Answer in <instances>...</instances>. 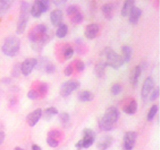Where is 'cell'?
<instances>
[{
    "label": "cell",
    "instance_id": "obj_1",
    "mask_svg": "<svg viewBox=\"0 0 160 150\" xmlns=\"http://www.w3.org/2000/svg\"><path fill=\"white\" fill-rule=\"evenodd\" d=\"M29 40L35 51H40L48 40L47 27L44 24L36 25L29 33Z\"/></svg>",
    "mask_w": 160,
    "mask_h": 150
},
{
    "label": "cell",
    "instance_id": "obj_2",
    "mask_svg": "<svg viewBox=\"0 0 160 150\" xmlns=\"http://www.w3.org/2000/svg\"><path fill=\"white\" fill-rule=\"evenodd\" d=\"M119 118V111L115 107H109L106 112L104 113L103 117L99 121V127L103 131H110L113 127V124Z\"/></svg>",
    "mask_w": 160,
    "mask_h": 150
},
{
    "label": "cell",
    "instance_id": "obj_3",
    "mask_svg": "<svg viewBox=\"0 0 160 150\" xmlns=\"http://www.w3.org/2000/svg\"><path fill=\"white\" fill-rule=\"evenodd\" d=\"M20 48V40L16 36H8L4 40L2 45V52L6 56H15Z\"/></svg>",
    "mask_w": 160,
    "mask_h": 150
},
{
    "label": "cell",
    "instance_id": "obj_4",
    "mask_svg": "<svg viewBox=\"0 0 160 150\" xmlns=\"http://www.w3.org/2000/svg\"><path fill=\"white\" fill-rule=\"evenodd\" d=\"M105 55V57H106V60H105V64H106V66H110L114 69H118L120 66H122L123 65V60L121 58L119 54H117L116 52H114L112 49L110 48H105L101 55Z\"/></svg>",
    "mask_w": 160,
    "mask_h": 150
},
{
    "label": "cell",
    "instance_id": "obj_5",
    "mask_svg": "<svg viewBox=\"0 0 160 150\" xmlns=\"http://www.w3.org/2000/svg\"><path fill=\"white\" fill-rule=\"evenodd\" d=\"M29 16V3L28 2H21V7H20V16L17 23L16 33L21 34L24 32L26 25L28 22Z\"/></svg>",
    "mask_w": 160,
    "mask_h": 150
},
{
    "label": "cell",
    "instance_id": "obj_6",
    "mask_svg": "<svg viewBox=\"0 0 160 150\" xmlns=\"http://www.w3.org/2000/svg\"><path fill=\"white\" fill-rule=\"evenodd\" d=\"M95 140V132L92 129L90 128H85L83 130V137L81 140L75 144V146L78 149H82V148H88L94 143Z\"/></svg>",
    "mask_w": 160,
    "mask_h": 150
},
{
    "label": "cell",
    "instance_id": "obj_7",
    "mask_svg": "<svg viewBox=\"0 0 160 150\" xmlns=\"http://www.w3.org/2000/svg\"><path fill=\"white\" fill-rule=\"evenodd\" d=\"M80 86V83L77 80H68V81H65L62 83V85L60 86V94L63 97L69 96L73 91H75L78 87Z\"/></svg>",
    "mask_w": 160,
    "mask_h": 150
},
{
    "label": "cell",
    "instance_id": "obj_8",
    "mask_svg": "<svg viewBox=\"0 0 160 150\" xmlns=\"http://www.w3.org/2000/svg\"><path fill=\"white\" fill-rule=\"evenodd\" d=\"M37 65V60L35 58H27L20 64V71L24 75L27 76L30 73L32 72V70L35 68V66Z\"/></svg>",
    "mask_w": 160,
    "mask_h": 150
},
{
    "label": "cell",
    "instance_id": "obj_9",
    "mask_svg": "<svg viewBox=\"0 0 160 150\" xmlns=\"http://www.w3.org/2000/svg\"><path fill=\"white\" fill-rule=\"evenodd\" d=\"M135 142H136V132L134 131H128L124 135V141L123 145L125 150H132Z\"/></svg>",
    "mask_w": 160,
    "mask_h": 150
},
{
    "label": "cell",
    "instance_id": "obj_10",
    "mask_svg": "<svg viewBox=\"0 0 160 150\" xmlns=\"http://www.w3.org/2000/svg\"><path fill=\"white\" fill-rule=\"evenodd\" d=\"M154 87V80L152 77H147L145 79V81L142 85V89H141V98L143 100H146L148 97V95L151 92V90Z\"/></svg>",
    "mask_w": 160,
    "mask_h": 150
},
{
    "label": "cell",
    "instance_id": "obj_11",
    "mask_svg": "<svg viewBox=\"0 0 160 150\" xmlns=\"http://www.w3.org/2000/svg\"><path fill=\"white\" fill-rule=\"evenodd\" d=\"M98 32H99V25L92 23L85 27L84 35H85V37L88 39H93L98 35Z\"/></svg>",
    "mask_w": 160,
    "mask_h": 150
},
{
    "label": "cell",
    "instance_id": "obj_12",
    "mask_svg": "<svg viewBox=\"0 0 160 150\" xmlns=\"http://www.w3.org/2000/svg\"><path fill=\"white\" fill-rule=\"evenodd\" d=\"M42 116V110L41 109H36L34 110V111H32L31 113H29L27 115V123L29 126H35L36 125V123L39 121V119L41 118Z\"/></svg>",
    "mask_w": 160,
    "mask_h": 150
},
{
    "label": "cell",
    "instance_id": "obj_13",
    "mask_svg": "<svg viewBox=\"0 0 160 150\" xmlns=\"http://www.w3.org/2000/svg\"><path fill=\"white\" fill-rule=\"evenodd\" d=\"M62 17H63V13L61 10L56 9L53 10V11L50 13V20H51V23L53 24V26L58 27L62 22Z\"/></svg>",
    "mask_w": 160,
    "mask_h": 150
},
{
    "label": "cell",
    "instance_id": "obj_14",
    "mask_svg": "<svg viewBox=\"0 0 160 150\" xmlns=\"http://www.w3.org/2000/svg\"><path fill=\"white\" fill-rule=\"evenodd\" d=\"M113 142V138L109 135H105L97 142V148L99 150H106L110 147V145Z\"/></svg>",
    "mask_w": 160,
    "mask_h": 150
},
{
    "label": "cell",
    "instance_id": "obj_15",
    "mask_svg": "<svg viewBox=\"0 0 160 150\" xmlns=\"http://www.w3.org/2000/svg\"><path fill=\"white\" fill-rule=\"evenodd\" d=\"M141 13H142L141 9L134 6L129 14V22L132 24H137L140 19V16H141Z\"/></svg>",
    "mask_w": 160,
    "mask_h": 150
},
{
    "label": "cell",
    "instance_id": "obj_16",
    "mask_svg": "<svg viewBox=\"0 0 160 150\" xmlns=\"http://www.w3.org/2000/svg\"><path fill=\"white\" fill-rule=\"evenodd\" d=\"M134 7V1L133 0H128V1H125L123 4V7L121 9V15L123 17H127L129 16L130 12Z\"/></svg>",
    "mask_w": 160,
    "mask_h": 150
},
{
    "label": "cell",
    "instance_id": "obj_17",
    "mask_svg": "<svg viewBox=\"0 0 160 150\" xmlns=\"http://www.w3.org/2000/svg\"><path fill=\"white\" fill-rule=\"evenodd\" d=\"M94 98V95L92 92L87 91V90H83V91L78 93V99L81 102H87V101H92Z\"/></svg>",
    "mask_w": 160,
    "mask_h": 150
},
{
    "label": "cell",
    "instance_id": "obj_18",
    "mask_svg": "<svg viewBox=\"0 0 160 150\" xmlns=\"http://www.w3.org/2000/svg\"><path fill=\"white\" fill-rule=\"evenodd\" d=\"M105 67H106L105 61H100L94 68V74L99 78L103 77L105 74Z\"/></svg>",
    "mask_w": 160,
    "mask_h": 150
},
{
    "label": "cell",
    "instance_id": "obj_19",
    "mask_svg": "<svg viewBox=\"0 0 160 150\" xmlns=\"http://www.w3.org/2000/svg\"><path fill=\"white\" fill-rule=\"evenodd\" d=\"M132 57V48L130 46H123L122 47V60L123 62H129Z\"/></svg>",
    "mask_w": 160,
    "mask_h": 150
},
{
    "label": "cell",
    "instance_id": "obj_20",
    "mask_svg": "<svg viewBox=\"0 0 160 150\" xmlns=\"http://www.w3.org/2000/svg\"><path fill=\"white\" fill-rule=\"evenodd\" d=\"M29 12H30V14H31L32 16L35 17V18L40 17V16H41V14L43 13L37 1H35V2H34V4L31 6V8H30Z\"/></svg>",
    "mask_w": 160,
    "mask_h": 150
},
{
    "label": "cell",
    "instance_id": "obj_21",
    "mask_svg": "<svg viewBox=\"0 0 160 150\" xmlns=\"http://www.w3.org/2000/svg\"><path fill=\"white\" fill-rule=\"evenodd\" d=\"M67 32H68V26L66 24L61 23L58 26L57 30H56V36L58 38H63V37L66 36Z\"/></svg>",
    "mask_w": 160,
    "mask_h": 150
},
{
    "label": "cell",
    "instance_id": "obj_22",
    "mask_svg": "<svg viewBox=\"0 0 160 150\" xmlns=\"http://www.w3.org/2000/svg\"><path fill=\"white\" fill-rule=\"evenodd\" d=\"M10 7H11V1L1 0V1H0V16L6 13Z\"/></svg>",
    "mask_w": 160,
    "mask_h": 150
},
{
    "label": "cell",
    "instance_id": "obj_23",
    "mask_svg": "<svg viewBox=\"0 0 160 150\" xmlns=\"http://www.w3.org/2000/svg\"><path fill=\"white\" fill-rule=\"evenodd\" d=\"M141 72H142V69H141V66H140V65H138V66L135 67L134 72H133V76H132V83H133L134 87L137 85L138 79L140 77V75H141Z\"/></svg>",
    "mask_w": 160,
    "mask_h": 150
},
{
    "label": "cell",
    "instance_id": "obj_24",
    "mask_svg": "<svg viewBox=\"0 0 160 150\" xmlns=\"http://www.w3.org/2000/svg\"><path fill=\"white\" fill-rule=\"evenodd\" d=\"M112 4L111 3H106L102 6V12L104 14V16L110 19L112 16Z\"/></svg>",
    "mask_w": 160,
    "mask_h": 150
},
{
    "label": "cell",
    "instance_id": "obj_25",
    "mask_svg": "<svg viewBox=\"0 0 160 150\" xmlns=\"http://www.w3.org/2000/svg\"><path fill=\"white\" fill-rule=\"evenodd\" d=\"M124 111L127 114H134L137 111V102L135 101V100H132L128 106L124 108Z\"/></svg>",
    "mask_w": 160,
    "mask_h": 150
},
{
    "label": "cell",
    "instance_id": "obj_26",
    "mask_svg": "<svg viewBox=\"0 0 160 150\" xmlns=\"http://www.w3.org/2000/svg\"><path fill=\"white\" fill-rule=\"evenodd\" d=\"M58 113L57 109L55 107H48L46 110L44 111V116H45V119H50L53 115H56Z\"/></svg>",
    "mask_w": 160,
    "mask_h": 150
},
{
    "label": "cell",
    "instance_id": "obj_27",
    "mask_svg": "<svg viewBox=\"0 0 160 150\" xmlns=\"http://www.w3.org/2000/svg\"><path fill=\"white\" fill-rule=\"evenodd\" d=\"M158 112V106L157 105H153V106L150 108L148 115H147V120L148 121H151V120L155 117V115Z\"/></svg>",
    "mask_w": 160,
    "mask_h": 150
},
{
    "label": "cell",
    "instance_id": "obj_28",
    "mask_svg": "<svg viewBox=\"0 0 160 150\" xmlns=\"http://www.w3.org/2000/svg\"><path fill=\"white\" fill-rule=\"evenodd\" d=\"M71 21L75 24H78V23H81L83 21V15L81 12H77L76 14L72 15V18H71Z\"/></svg>",
    "mask_w": 160,
    "mask_h": 150
},
{
    "label": "cell",
    "instance_id": "obj_29",
    "mask_svg": "<svg viewBox=\"0 0 160 150\" xmlns=\"http://www.w3.org/2000/svg\"><path fill=\"white\" fill-rule=\"evenodd\" d=\"M70 116L67 112H61L59 114V120L62 124H67L69 122Z\"/></svg>",
    "mask_w": 160,
    "mask_h": 150
},
{
    "label": "cell",
    "instance_id": "obj_30",
    "mask_svg": "<svg viewBox=\"0 0 160 150\" xmlns=\"http://www.w3.org/2000/svg\"><path fill=\"white\" fill-rule=\"evenodd\" d=\"M121 91H122V86L119 83H115L111 86V93L113 95H118Z\"/></svg>",
    "mask_w": 160,
    "mask_h": 150
},
{
    "label": "cell",
    "instance_id": "obj_31",
    "mask_svg": "<svg viewBox=\"0 0 160 150\" xmlns=\"http://www.w3.org/2000/svg\"><path fill=\"white\" fill-rule=\"evenodd\" d=\"M77 12H79V8L75 5H70V6L66 9V13L69 16H72V15L76 14Z\"/></svg>",
    "mask_w": 160,
    "mask_h": 150
},
{
    "label": "cell",
    "instance_id": "obj_32",
    "mask_svg": "<svg viewBox=\"0 0 160 150\" xmlns=\"http://www.w3.org/2000/svg\"><path fill=\"white\" fill-rule=\"evenodd\" d=\"M40 8H41L42 12L47 11L49 9V1H46V0H40V1H37Z\"/></svg>",
    "mask_w": 160,
    "mask_h": 150
},
{
    "label": "cell",
    "instance_id": "obj_33",
    "mask_svg": "<svg viewBox=\"0 0 160 150\" xmlns=\"http://www.w3.org/2000/svg\"><path fill=\"white\" fill-rule=\"evenodd\" d=\"M47 89H48L47 84L46 83H41V84L39 85L37 92H38L39 95H45V93L47 92Z\"/></svg>",
    "mask_w": 160,
    "mask_h": 150
},
{
    "label": "cell",
    "instance_id": "obj_34",
    "mask_svg": "<svg viewBox=\"0 0 160 150\" xmlns=\"http://www.w3.org/2000/svg\"><path fill=\"white\" fill-rule=\"evenodd\" d=\"M46 141H47L49 146H51V147H57L58 144H59V140L55 139V138H52V137H49V136H47Z\"/></svg>",
    "mask_w": 160,
    "mask_h": 150
},
{
    "label": "cell",
    "instance_id": "obj_35",
    "mask_svg": "<svg viewBox=\"0 0 160 150\" xmlns=\"http://www.w3.org/2000/svg\"><path fill=\"white\" fill-rule=\"evenodd\" d=\"M27 96H28V98H30V99H32V100H33V99L38 98V97H39V94H38V92H37V90L31 89V90H29V91H28Z\"/></svg>",
    "mask_w": 160,
    "mask_h": 150
},
{
    "label": "cell",
    "instance_id": "obj_36",
    "mask_svg": "<svg viewBox=\"0 0 160 150\" xmlns=\"http://www.w3.org/2000/svg\"><path fill=\"white\" fill-rule=\"evenodd\" d=\"M48 136L59 140V138L61 137V133H60V131H58V130H51V131L48 133Z\"/></svg>",
    "mask_w": 160,
    "mask_h": 150
},
{
    "label": "cell",
    "instance_id": "obj_37",
    "mask_svg": "<svg viewBox=\"0 0 160 150\" xmlns=\"http://www.w3.org/2000/svg\"><path fill=\"white\" fill-rule=\"evenodd\" d=\"M20 72H21V71H20V64L16 63L13 66V69H12V76L13 77H17Z\"/></svg>",
    "mask_w": 160,
    "mask_h": 150
},
{
    "label": "cell",
    "instance_id": "obj_38",
    "mask_svg": "<svg viewBox=\"0 0 160 150\" xmlns=\"http://www.w3.org/2000/svg\"><path fill=\"white\" fill-rule=\"evenodd\" d=\"M158 96H159V88L156 87L152 91L151 95H150V100H151V101H154V100H156L158 98Z\"/></svg>",
    "mask_w": 160,
    "mask_h": 150
},
{
    "label": "cell",
    "instance_id": "obj_39",
    "mask_svg": "<svg viewBox=\"0 0 160 150\" xmlns=\"http://www.w3.org/2000/svg\"><path fill=\"white\" fill-rule=\"evenodd\" d=\"M74 53V50L72 47H67L66 49L64 50V56L66 57V58H70V57H72V55Z\"/></svg>",
    "mask_w": 160,
    "mask_h": 150
},
{
    "label": "cell",
    "instance_id": "obj_40",
    "mask_svg": "<svg viewBox=\"0 0 160 150\" xmlns=\"http://www.w3.org/2000/svg\"><path fill=\"white\" fill-rule=\"evenodd\" d=\"M45 71H46L47 73H53L55 71V66L52 63L48 62L46 65H45Z\"/></svg>",
    "mask_w": 160,
    "mask_h": 150
},
{
    "label": "cell",
    "instance_id": "obj_41",
    "mask_svg": "<svg viewBox=\"0 0 160 150\" xmlns=\"http://www.w3.org/2000/svg\"><path fill=\"white\" fill-rule=\"evenodd\" d=\"M73 72V66H72V64H69L66 66V68L64 69V74L66 75V76H70V75L72 74Z\"/></svg>",
    "mask_w": 160,
    "mask_h": 150
},
{
    "label": "cell",
    "instance_id": "obj_42",
    "mask_svg": "<svg viewBox=\"0 0 160 150\" xmlns=\"http://www.w3.org/2000/svg\"><path fill=\"white\" fill-rule=\"evenodd\" d=\"M84 68H85V64H84V62L83 61H77L76 62V69H77V71H79V72H81V71H83L84 70Z\"/></svg>",
    "mask_w": 160,
    "mask_h": 150
},
{
    "label": "cell",
    "instance_id": "obj_43",
    "mask_svg": "<svg viewBox=\"0 0 160 150\" xmlns=\"http://www.w3.org/2000/svg\"><path fill=\"white\" fill-rule=\"evenodd\" d=\"M53 3H54L55 5H57V6H60V5H62V4H65V3H66V1H65V0H61V1H58V0H54Z\"/></svg>",
    "mask_w": 160,
    "mask_h": 150
},
{
    "label": "cell",
    "instance_id": "obj_44",
    "mask_svg": "<svg viewBox=\"0 0 160 150\" xmlns=\"http://www.w3.org/2000/svg\"><path fill=\"white\" fill-rule=\"evenodd\" d=\"M4 138H5V134H4V132L0 131V145H1V144L3 143Z\"/></svg>",
    "mask_w": 160,
    "mask_h": 150
},
{
    "label": "cell",
    "instance_id": "obj_45",
    "mask_svg": "<svg viewBox=\"0 0 160 150\" xmlns=\"http://www.w3.org/2000/svg\"><path fill=\"white\" fill-rule=\"evenodd\" d=\"M32 150H42V149H41V147H39L38 145L33 144V145H32Z\"/></svg>",
    "mask_w": 160,
    "mask_h": 150
},
{
    "label": "cell",
    "instance_id": "obj_46",
    "mask_svg": "<svg viewBox=\"0 0 160 150\" xmlns=\"http://www.w3.org/2000/svg\"><path fill=\"white\" fill-rule=\"evenodd\" d=\"M14 150H23V149H22V148H20V147H15Z\"/></svg>",
    "mask_w": 160,
    "mask_h": 150
}]
</instances>
